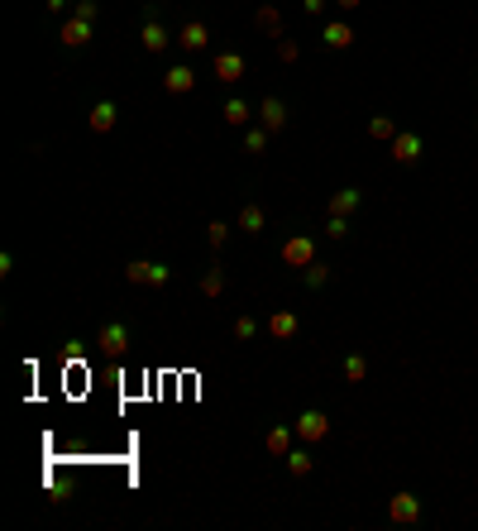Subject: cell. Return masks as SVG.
<instances>
[{"instance_id":"f546056e","label":"cell","mask_w":478,"mask_h":531,"mask_svg":"<svg viewBox=\"0 0 478 531\" xmlns=\"http://www.w3.org/2000/svg\"><path fill=\"white\" fill-rule=\"evenodd\" d=\"M335 5H340V10H354V5H359V0H335Z\"/></svg>"},{"instance_id":"d4e9b609","label":"cell","mask_w":478,"mask_h":531,"mask_svg":"<svg viewBox=\"0 0 478 531\" xmlns=\"http://www.w3.org/2000/svg\"><path fill=\"white\" fill-rule=\"evenodd\" d=\"M220 288H225V278H220V273H206V278H201V292H206V297H215Z\"/></svg>"},{"instance_id":"cb8c5ba5","label":"cell","mask_w":478,"mask_h":531,"mask_svg":"<svg viewBox=\"0 0 478 531\" xmlns=\"http://www.w3.org/2000/svg\"><path fill=\"white\" fill-rule=\"evenodd\" d=\"M325 235H330V240H345V235H350V221H345V216H330Z\"/></svg>"},{"instance_id":"30bf717a","label":"cell","mask_w":478,"mask_h":531,"mask_svg":"<svg viewBox=\"0 0 478 531\" xmlns=\"http://www.w3.org/2000/svg\"><path fill=\"white\" fill-rule=\"evenodd\" d=\"M320 39H325V49H350V44H354V29H350V24H325V29H320Z\"/></svg>"},{"instance_id":"9a60e30c","label":"cell","mask_w":478,"mask_h":531,"mask_svg":"<svg viewBox=\"0 0 478 531\" xmlns=\"http://www.w3.org/2000/svg\"><path fill=\"white\" fill-rule=\"evenodd\" d=\"M182 49H206V24L201 19H191L187 29H182Z\"/></svg>"},{"instance_id":"5bb4252c","label":"cell","mask_w":478,"mask_h":531,"mask_svg":"<svg viewBox=\"0 0 478 531\" xmlns=\"http://www.w3.org/2000/svg\"><path fill=\"white\" fill-rule=\"evenodd\" d=\"M163 86L177 96V91H191V86H196V77H191V67H173V72L163 77Z\"/></svg>"},{"instance_id":"f1b7e54d","label":"cell","mask_w":478,"mask_h":531,"mask_svg":"<svg viewBox=\"0 0 478 531\" xmlns=\"http://www.w3.org/2000/svg\"><path fill=\"white\" fill-rule=\"evenodd\" d=\"M278 58H283V63H292V58H297V44H287V39H283V44H278Z\"/></svg>"},{"instance_id":"83f0119b","label":"cell","mask_w":478,"mask_h":531,"mask_svg":"<svg viewBox=\"0 0 478 531\" xmlns=\"http://www.w3.org/2000/svg\"><path fill=\"white\" fill-rule=\"evenodd\" d=\"M254 330H258V325L249 321V316H239V321H235V335H239V340H249V335H254Z\"/></svg>"},{"instance_id":"7c38bea8","label":"cell","mask_w":478,"mask_h":531,"mask_svg":"<svg viewBox=\"0 0 478 531\" xmlns=\"http://www.w3.org/2000/svg\"><path fill=\"white\" fill-rule=\"evenodd\" d=\"M292 431H297V426H273V431H268V450L287 460V455H292Z\"/></svg>"},{"instance_id":"8992f818","label":"cell","mask_w":478,"mask_h":531,"mask_svg":"<svg viewBox=\"0 0 478 531\" xmlns=\"http://www.w3.org/2000/svg\"><path fill=\"white\" fill-rule=\"evenodd\" d=\"M392 158H397V163H416V158H421V134H397V139H392Z\"/></svg>"},{"instance_id":"44dd1931","label":"cell","mask_w":478,"mask_h":531,"mask_svg":"<svg viewBox=\"0 0 478 531\" xmlns=\"http://www.w3.org/2000/svg\"><path fill=\"white\" fill-rule=\"evenodd\" d=\"M239 226L258 235V230H263V211H258V206H244V211H239Z\"/></svg>"},{"instance_id":"277c9868","label":"cell","mask_w":478,"mask_h":531,"mask_svg":"<svg viewBox=\"0 0 478 531\" xmlns=\"http://www.w3.org/2000/svg\"><path fill=\"white\" fill-rule=\"evenodd\" d=\"M283 258L292 263V268H311V258H316V244L297 235V240H287V244H283Z\"/></svg>"},{"instance_id":"8fae6325","label":"cell","mask_w":478,"mask_h":531,"mask_svg":"<svg viewBox=\"0 0 478 531\" xmlns=\"http://www.w3.org/2000/svg\"><path fill=\"white\" fill-rule=\"evenodd\" d=\"M268 335L273 340H292L297 335V316H292V311H278V316L268 321Z\"/></svg>"},{"instance_id":"ffe728a7","label":"cell","mask_w":478,"mask_h":531,"mask_svg":"<svg viewBox=\"0 0 478 531\" xmlns=\"http://www.w3.org/2000/svg\"><path fill=\"white\" fill-rule=\"evenodd\" d=\"M354 206H359V192H354V187H350V192H340V196H335V201H330V216H350Z\"/></svg>"},{"instance_id":"7402d4cb","label":"cell","mask_w":478,"mask_h":531,"mask_svg":"<svg viewBox=\"0 0 478 531\" xmlns=\"http://www.w3.org/2000/svg\"><path fill=\"white\" fill-rule=\"evenodd\" d=\"M225 120H230V125H244V120H249V101H230V106H225Z\"/></svg>"},{"instance_id":"ba28073f","label":"cell","mask_w":478,"mask_h":531,"mask_svg":"<svg viewBox=\"0 0 478 531\" xmlns=\"http://www.w3.org/2000/svg\"><path fill=\"white\" fill-rule=\"evenodd\" d=\"M215 77H220V81H239V77H244V58H239V53H220V58H215Z\"/></svg>"},{"instance_id":"4fadbf2b","label":"cell","mask_w":478,"mask_h":531,"mask_svg":"<svg viewBox=\"0 0 478 531\" xmlns=\"http://www.w3.org/2000/svg\"><path fill=\"white\" fill-rule=\"evenodd\" d=\"M115 115H120V111H115V101H101V106L91 111V129H96V134L115 129Z\"/></svg>"},{"instance_id":"3957f363","label":"cell","mask_w":478,"mask_h":531,"mask_svg":"<svg viewBox=\"0 0 478 531\" xmlns=\"http://www.w3.org/2000/svg\"><path fill=\"white\" fill-rule=\"evenodd\" d=\"M387 517H392V522H402V527H407V522H416V517H421V498H412V493H392Z\"/></svg>"},{"instance_id":"52a82bcc","label":"cell","mask_w":478,"mask_h":531,"mask_svg":"<svg viewBox=\"0 0 478 531\" xmlns=\"http://www.w3.org/2000/svg\"><path fill=\"white\" fill-rule=\"evenodd\" d=\"M86 39H91V19H67V24H63V44H67V49H81V44H86Z\"/></svg>"},{"instance_id":"ac0fdd59","label":"cell","mask_w":478,"mask_h":531,"mask_svg":"<svg viewBox=\"0 0 478 531\" xmlns=\"http://www.w3.org/2000/svg\"><path fill=\"white\" fill-rule=\"evenodd\" d=\"M368 134H373V139H397V125H392L387 115H373V120H368Z\"/></svg>"},{"instance_id":"6da1fadb","label":"cell","mask_w":478,"mask_h":531,"mask_svg":"<svg viewBox=\"0 0 478 531\" xmlns=\"http://www.w3.org/2000/svg\"><path fill=\"white\" fill-rule=\"evenodd\" d=\"M297 435H302V440H325V435H330V417L316 412V407L302 412V417H297Z\"/></svg>"},{"instance_id":"d6986e66","label":"cell","mask_w":478,"mask_h":531,"mask_svg":"<svg viewBox=\"0 0 478 531\" xmlns=\"http://www.w3.org/2000/svg\"><path fill=\"white\" fill-rule=\"evenodd\" d=\"M287 474L306 479V474H311V455H306V450H292V455H287Z\"/></svg>"},{"instance_id":"5b68a950","label":"cell","mask_w":478,"mask_h":531,"mask_svg":"<svg viewBox=\"0 0 478 531\" xmlns=\"http://www.w3.org/2000/svg\"><path fill=\"white\" fill-rule=\"evenodd\" d=\"M125 278H129V283H168L173 273H168L163 263H129Z\"/></svg>"},{"instance_id":"484cf974","label":"cell","mask_w":478,"mask_h":531,"mask_svg":"<svg viewBox=\"0 0 478 531\" xmlns=\"http://www.w3.org/2000/svg\"><path fill=\"white\" fill-rule=\"evenodd\" d=\"M244 144L254 148V153H263V144H268V134H263V129H249V134H244Z\"/></svg>"},{"instance_id":"2e32d148","label":"cell","mask_w":478,"mask_h":531,"mask_svg":"<svg viewBox=\"0 0 478 531\" xmlns=\"http://www.w3.org/2000/svg\"><path fill=\"white\" fill-rule=\"evenodd\" d=\"M143 49H148V53L168 49V29H163V24H143Z\"/></svg>"},{"instance_id":"9c48e42d","label":"cell","mask_w":478,"mask_h":531,"mask_svg":"<svg viewBox=\"0 0 478 531\" xmlns=\"http://www.w3.org/2000/svg\"><path fill=\"white\" fill-rule=\"evenodd\" d=\"M258 115H263V125H268V129H283V125H287V106H283L278 96L263 101V106H258Z\"/></svg>"},{"instance_id":"7a4b0ae2","label":"cell","mask_w":478,"mask_h":531,"mask_svg":"<svg viewBox=\"0 0 478 531\" xmlns=\"http://www.w3.org/2000/svg\"><path fill=\"white\" fill-rule=\"evenodd\" d=\"M101 350L111 354V359H120V354L129 350V330L120 321H111V325H101Z\"/></svg>"},{"instance_id":"603a6c76","label":"cell","mask_w":478,"mask_h":531,"mask_svg":"<svg viewBox=\"0 0 478 531\" xmlns=\"http://www.w3.org/2000/svg\"><path fill=\"white\" fill-rule=\"evenodd\" d=\"M258 24H263L268 34H278V29H283V19H278V10H273V5H263V10H258Z\"/></svg>"},{"instance_id":"4316f807","label":"cell","mask_w":478,"mask_h":531,"mask_svg":"<svg viewBox=\"0 0 478 531\" xmlns=\"http://www.w3.org/2000/svg\"><path fill=\"white\" fill-rule=\"evenodd\" d=\"M325 278H330V268H325V263H311V273H306V283H311V288H320Z\"/></svg>"},{"instance_id":"e0dca14e","label":"cell","mask_w":478,"mask_h":531,"mask_svg":"<svg viewBox=\"0 0 478 531\" xmlns=\"http://www.w3.org/2000/svg\"><path fill=\"white\" fill-rule=\"evenodd\" d=\"M345 378H350V383H364V378H368V359H364V354H350V359H345Z\"/></svg>"}]
</instances>
